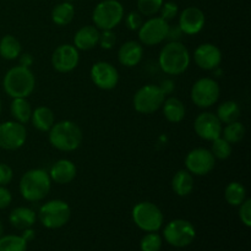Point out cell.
I'll list each match as a JSON object with an SVG mask.
<instances>
[{
  "instance_id": "4",
  "label": "cell",
  "mask_w": 251,
  "mask_h": 251,
  "mask_svg": "<svg viewBox=\"0 0 251 251\" xmlns=\"http://www.w3.org/2000/svg\"><path fill=\"white\" fill-rule=\"evenodd\" d=\"M50 191V176L43 169L26 172L20 180V193L22 198L31 202L41 201Z\"/></svg>"
},
{
  "instance_id": "31",
  "label": "cell",
  "mask_w": 251,
  "mask_h": 251,
  "mask_svg": "<svg viewBox=\"0 0 251 251\" xmlns=\"http://www.w3.org/2000/svg\"><path fill=\"white\" fill-rule=\"evenodd\" d=\"M27 242L19 235L0 237V251H26Z\"/></svg>"
},
{
  "instance_id": "42",
  "label": "cell",
  "mask_w": 251,
  "mask_h": 251,
  "mask_svg": "<svg viewBox=\"0 0 251 251\" xmlns=\"http://www.w3.org/2000/svg\"><path fill=\"white\" fill-rule=\"evenodd\" d=\"M12 201V195L5 186H0V210H4L10 206Z\"/></svg>"
},
{
  "instance_id": "13",
  "label": "cell",
  "mask_w": 251,
  "mask_h": 251,
  "mask_svg": "<svg viewBox=\"0 0 251 251\" xmlns=\"http://www.w3.org/2000/svg\"><path fill=\"white\" fill-rule=\"evenodd\" d=\"M216 158L206 149H195L188 153L185 166L188 172L195 176H206L215 168Z\"/></svg>"
},
{
  "instance_id": "16",
  "label": "cell",
  "mask_w": 251,
  "mask_h": 251,
  "mask_svg": "<svg viewBox=\"0 0 251 251\" xmlns=\"http://www.w3.org/2000/svg\"><path fill=\"white\" fill-rule=\"evenodd\" d=\"M80 55L75 46L63 44L54 50L51 55V65L59 73H70L77 66Z\"/></svg>"
},
{
  "instance_id": "25",
  "label": "cell",
  "mask_w": 251,
  "mask_h": 251,
  "mask_svg": "<svg viewBox=\"0 0 251 251\" xmlns=\"http://www.w3.org/2000/svg\"><path fill=\"white\" fill-rule=\"evenodd\" d=\"M172 188L178 196H188L194 189L193 174L188 171L176 172L172 180Z\"/></svg>"
},
{
  "instance_id": "20",
  "label": "cell",
  "mask_w": 251,
  "mask_h": 251,
  "mask_svg": "<svg viewBox=\"0 0 251 251\" xmlns=\"http://www.w3.org/2000/svg\"><path fill=\"white\" fill-rule=\"evenodd\" d=\"M77 169L76 166L69 159H60L55 162L50 169V180H54L56 184H69L75 179Z\"/></svg>"
},
{
  "instance_id": "41",
  "label": "cell",
  "mask_w": 251,
  "mask_h": 251,
  "mask_svg": "<svg viewBox=\"0 0 251 251\" xmlns=\"http://www.w3.org/2000/svg\"><path fill=\"white\" fill-rule=\"evenodd\" d=\"M183 32H181L180 27L178 25H174V26H169L168 32H167L166 41L168 42H179L183 37Z\"/></svg>"
},
{
  "instance_id": "11",
  "label": "cell",
  "mask_w": 251,
  "mask_h": 251,
  "mask_svg": "<svg viewBox=\"0 0 251 251\" xmlns=\"http://www.w3.org/2000/svg\"><path fill=\"white\" fill-rule=\"evenodd\" d=\"M27 139V130L19 122H5L0 124V149L15 151L24 146Z\"/></svg>"
},
{
  "instance_id": "19",
  "label": "cell",
  "mask_w": 251,
  "mask_h": 251,
  "mask_svg": "<svg viewBox=\"0 0 251 251\" xmlns=\"http://www.w3.org/2000/svg\"><path fill=\"white\" fill-rule=\"evenodd\" d=\"M142 55H144V48L139 42L135 41H129L124 43L118 51L119 63L127 68L136 66L141 61Z\"/></svg>"
},
{
  "instance_id": "35",
  "label": "cell",
  "mask_w": 251,
  "mask_h": 251,
  "mask_svg": "<svg viewBox=\"0 0 251 251\" xmlns=\"http://www.w3.org/2000/svg\"><path fill=\"white\" fill-rule=\"evenodd\" d=\"M163 0H137V7L141 15L153 16L161 10Z\"/></svg>"
},
{
  "instance_id": "47",
  "label": "cell",
  "mask_w": 251,
  "mask_h": 251,
  "mask_svg": "<svg viewBox=\"0 0 251 251\" xmlns=\"http://www.w3.org/2000/svg\"><path fill=\"white\" fill-rule=\"evenodd\" d=\"M1 109H2V105H1V100H0V114H1Z\"/></svg>"
},
{
  "instance_id": "2",
  "label": "cell",
  "mask_w": 251,
  "mask_h": 251,
  "mask_svg": "<svg viewBox=\"0 0 251 251\" xmlns=\"http://www.w3.org/2000/svg\"><path fill=\"white\" fill-rule=\"evenodd\" d=\"M36 78L29 68L14 66L4 76L2 87L11 98H27L33 92Z\"/></svg>"
},
{
  "instance_id": "26",
  "label": "cell",
  "mask_w": 251,
  "mask_h": 251,
  "mask_svg": "<svg viewBox=\"0 0 251 251\" xmlns=\"http://www.w3.org/2000/svg\"><path fill=\"white\" fill-rule=\"evenodd\" d=\"M75 16V7L70 1L58 4L51 11V20L58 26H66L73 21Z\"/></svg>"
},
{
  "instance_id": "21",
  "label": "cell",
  "mask_w": 251,
  "mask_h": 251,
  "mask_svg": "<svg viewBox=\"0 0 251 251\" xmlns=\"http://www.w3.org/2000/svg\"><path fill=\"white\" fill-rule=\"evenodd\" d=\"M100 41V31L95 26H83L78 29L74 37L75 48L80 50H90L95 48Z\"/></svg>"
},
{
  "instance_id": "8",
  "label": "cell",
  "mask_w": 251,
  "mask_h": 251,
  "mask_svg": "<svg viewBox=\"0 0 251 251\" xmlns=\"http://www.w3.org/2000/svg\"><path fill=\"white\" fill-rule=\"evenodd\" d=\"M166 95L159 86L146 85L140 88L134 96V108L141 114H152L163 105Z\"/></svg>"
},
{
  "instance_id": "15",
  "label": "cell",
  "mask_w": 251,
  "mask_h": 251,
  "mask_svg": "<svg viewBox=\"0 0 251 251\" xmlns=\"http://www.w3.org/2000/svg\"><path fill=\"white\" fill-rule=\"evenodd\" d=\"M194 129L199 137L206 141H213L222 135V123L216 114L205 112L198 115L194 123Z\"/></svg>"
},
{
  "instance_id": "48",
  "label": "cell",
  "mask_w": 251,
  "mask_h": 251,
  "mask_svg": "<svg viewBox=\"0 0 251 251\" xmlns=\"http://www.w3.org/2000/svg\"><path fill=\"white\" fill-rule=\"evenodd\" d=\"M65 1H73V0H65Z\"/></svg>"
},
{
  "instance_id": "17",
  "label": "cell",
  "mask_w": 251,
  "mask_h": 251,
  "mask_svg": "<svg viewBox=\"0 0 251 251\" xmlns=\"http://www.w3.org/2000/svg\"><path fill=\"white\" fill-rule=\"evenodd\" d=\"M194 60L203 70H216L222 61V51L215 44H201L195 49Z\"/></svg>"
},
{
  "instance_id": "27",
  "label": "cell",
  "mask_w": 251,
  "mask_h": 251,
  "mask_svg": "<svg viewBox=\"0 0 251 251\" xmlns=\"http://www.w3.org/2000/svg\"><path fill=\"white\" fill-rule=\"evenodd\" d=\"M10 110H11V115L14 117L15 122L26 124L28 120H31L32 108L26 98H14Z\"/></svg>"
},
{
  "instance_id": "45",
  "label": "cell",
  "mask_w": 251,
  "mask_h": 251,
  "mask_svg": "<svg viewBox=\"0 0 251 251\" xmlns=\"http://www.w3.org/2000/svg\"><path fill=\"white\" fill-rule=\"evenodd\" d=\"M21 237L24 238L27 243H28V242H32V240L34 239V237H36V233H34V230L31 229V228H27V229H24V233H22Z\"/></svg>"
},
{
  "instance_id": "39",
  "label": "cell",
  "mask_w": 251,
  "mask_h": 251,
  "mask_svg": "<svg viewBox=\"0 0 251 251\" xmlns=\"http://www.w3.org/2000/svg\"><path fill=\"white\" fill-rule=\"evenodd\" d=\"M239 217L242 222L244 223L247 227L251 226V200L250 199H245L244 202L240 205L239 210Z\"/></svg>"
},
{
  "instance_id": "18",
  "label": "cell",
  "mask_w": 251,
  "mask_h": 251,
  "mask_svg": "<svg viewBox=\"0 0 251 251\" xmlns=\"http://www.w3.org/2000/svg\"><path fill=\"white\" fill-rule=\"evenodd\" d=\"M178 26L184 34H198L205 26V14L199 7H186L179 16Z\"/></svg>"
},
{
  "instance_id": "24",
  "label": "cell",
  "mask_w": 251,
  "mask_h": 251,
  "mask_svg": "<svg viewBox=\"0 0 251 251\" xmlns=\"http://www.w3.org/2000/svg\"><path fill=\"white\" fill-rule=\"evenodd\" d=\"M163 114L171 123H179L185 117L184 103L176 97H169L163 102Z\"/></svg>"
},
{
  "instance_id": "34",
  "label": "cell",
  "mask_w": 251,
  "mask_h": 251,
  "mask_svg": "<svg viewBox=\"0 0 251 251\" xmlns=\"http://www.w3.org/2000/svg\"><path fill=\"white\" fill-rule=\"evenodd\" d=\"M161 247L162 238L156 232H150L149 234L142 238L141 243H140L141 251H159Z\"/></svg>"
},
{
  "instance_id": "12",
  "label": "cell",
  "mask_w": 251,
  "mask_h": 251,
  "mask_svg": "<svg viewBox=\"0 0 251 251\" xmlns=\"http://www.w3.org/2000/svg\"><path fill=\"white\" fill-rule=\"evenodd\" d=\"M168 21L162 17H152L139 28V39L145 46H157L166 41L168 32Z\"/></svg>"
},
{
  "instance_id": "40",
  "label": "cell",
  "mask_w": 251,
  "mask_h": 251,
  "mask_svg": "<svg viewBox=\"0 0 251 251\" xmlns=\"http://www.w3.org/2000/svg\"><path fill=\"white\" fill-rule=\"evenodd\" d=\"M12 176L14 173L11 167L5 163H0V186L7 185L12 180Z\"/></svg>"
},
{
  "instance_id": "10",
  "label": "cell",
  "mask_w": 251,
  "mask_h": 251,
  "mask_svg": "<svg viewBox=\"0 0 251 251\" xmlns=\"http://www.w3.org/2000/svg\"><path fill=\"white\" fill-rule=\"evenodd\" d=\"M220 85L210 77L196 81L191 88V100L199 108L212 107L220 98Z\"/></svg>"
},
{
  "instance_id": "33",
  "label": "cell",
  "mask_w": 251,
  "mask_h": 251,
  "mask_svg": "<svg viewBox=\"0 0 251 251\" xmlns=\"http://www.w3.org/2000/svg\"><path fill=\"white\" fill-rule=\"evenodd\" d=\"M211 153L213 154L215 158L227 159L232 154V145L227 140L223 139V137H217V139L212 141Z\"/></svg>"
},
{
  "instance_id": "7",
  "label": "cell",
  "mask_w": 251,
  "mask_h": 251,
  "mask_svg": "<svg viewBox=\"0 0 251 251\" xmlns=\"http://www.w3.org/2000/svg\"><path fill=\"white\" fill-rule=\"evenodd\" d=\"M71 216L70 206L63 200H51L39 210V221L49 229H58L69 222Z\"/></svg>"
},
{
  "instance_id": "5",
  "label": "cell",
  "mask_w": 251,
  "mask_h": 251,
  "mask_svg": "<svg viewBox=\"0 0 251 251\" xmlns=\"http://www.w3.org/2000/svg\"><path fill=\"white\" fill-rule=\"evenodd\" d=\"M124 7L118 0H103L93 10L92 20L97 28L113 29L122 22Z\"/></svg>"
},
{
  "instance_id": "14",
  "label": "cell",
  "mask_w": 251,
  "mask_h": 251,
  "mask_svg": "<svg viewBox=\"0 0 251 251\" xmlns=\"http://www.w3.org/2000/svg\"><path fill=\"white\" fill-rule=\"evenodd\" d=\"M91 78L98 88L109 91L117 87L118 81H119V74L112 64L105 63V61H98V63L93 64L92 69H91Z\"/></svg>"
},
{
  "instance_id": "9",
  "label": "cell",
  "mask_w": 251,
  "mask_h": 251,
  "mask_svg": "<svg viewBox=\"0 0 251 251\" xmlns=\"http://www.w3.org/2000/svg\"><path fill=\"white\" fill-rule=\"evenodd\" d=\"M167 243L176 248H185L194 242L196 232L194 226L185 220H174L163 230Z\"/></svg>"
},
{
  "instance_id": "23",
  "label": "cell",
  "mask_w": 251,
  "mask_h": 251,
  "mask_svg": "<svg viewBox=\"0 0 251 251\" xmlns=\"http://www.w3.org/2000/svg\"><path fill=\"white\" fill-rule=\"evenodd\" d=\"M31 120L33 126L39 131H49L54 125V113L48 107H38L32 112Z\"/></svg>"
},
{
  "instance_id": "44",
  "label": "cell",
  "mask_w": 251,
  "mask_h": 251,
  "mask_svg": "<svg viewBox=\"0 0 251 251\" xmlns=\"http://www.w3.org/2000/svg\"><path fill=\"white\" fill-rule=\"evenodd\" d=\"M32 64H33V58H32L31 54L28 53L22 54L21 58H20V65L25 66V68H29Z\"/></svg>"
},
{
  "instance_id": "46",
  "label": "cell",
  "mask_w": 251,
  "mask_h": 251,
  "mask_svg": "<svg viewBox=\"0 0 251 251\" xmlns=\"http://www.w3.org/2000/svg\"><path fill=\"white\" fill-rule=\"evenodd\" d=\"M2 230H4V228H2V223H1V221H0V237L2 235Z\"/></svg>"
},
{
  "instance_id": "29",
  "label": "cell",
  "mask_w": 251,
  "mask_h": 251,
  "mask_svg": "<svg viewBox=\"0 0 251 251\" xmlns=\"http://www.w3.org/2000/svg\"><path fill=\"white\" fill-rule=\"evenodd\" d=\"M240 117V108L237 102L234 100H226L218 107L217 118L221 123L230 124L233 122H237Z\"/></svg>"
},
{
  "instance_id": "22",
  "label": "cell",
  "mask_w": 251,
  "mask_h": 251,
  "mask_svg": "<svg viewBox=\"0 0 251 251\" xmlns=\"http://www.w3.org/2000/svg\"><path fill=\"white\" fill-rule=\"evenodd\" d=\"M9 221L14 228L19 230L31 228L36 223V213L28 207H17L11 211Z\"/></svg>"
},
{
  "instance_id": "36",
  "label": "cell",
  "mask_w": 251,
  "mask_h": 251,
  "mask_svg": "<svg viewBox=\"0 0 251 251\" xmlns=\"http://www.w3.org/2000/svg\"><path fill=\"white\" fill-rule=\"evenodd\" d=\"M159 11H161L162 19L166 20V21H171V20H173L174 17H176V15H178L179 12V7L176 2L167 1V2H163V5H162Z\"/></svg>"
},
{
  "instance_id": "32",
  "label": "cell",
  "mask_w": 251,
  "mask_h": 251,
  "mask_svg": "<svg viewBox=\"0 0 251 251\" xmlns=\"http://www.w3.org/2000/svg\"><path fill=\"white\" fill-rule=\"evenodd\" d=\"M245 136V126L240 122H233L227 124L223 130V139L227 140L229 144H237L242 141Z\"/></svg>"
},
{
  "instance_id": "3",
  "label": "cell",
  "mask_w": 251,
  "mask_h": 251,
  "mask_svg": "<svg viewBox=\"0 0 251 251\" xmlns=\"http://www.w3.org/2000/svg\"><path fill=\"white\" fill-rule=\"evenodd\" d=\"M49 142L59 151H75L82 142V131L76 123L63 120L54 124L49 130Z\"/></svg>"
},
{
  "instance_id": "30",
  "label": "cell",
  "mask_w": 251,
  "mask_h": 251,
  "mask_svg": "<svg viewBox=\"0 0 251 251\" xmlns=\"http://www.w3.org/2000/svg\"><path fill=\"white\" fill-rule=\"evenodd\" d=\"M225 198L230 206H240L247 199V190L240 183L232 181L226 188Z\"/></svg>"
},
{
  "instance_id": "28",
  "label": "cell",
  "mask_w": 251,
  "mask_h": 251,
  "mask_svg": "<svg viewBox=\"0 0 251 251\" xmlns=\"http://www.w3.org/2000/svg\"><path fill=\"white\" fill-rule=\"evenodd\" d=\"M21 54V44L11 34H6L0 41V56L6 60H14Z\"/></svg>"
},
{
  "instance_id": "6",
  "label": "cell",
  "mask_w": 251,
  "mask_h": 251,
  "mask_svg": "<svg viewBox=\"0 0 251 251\" xmlns=\"http://www.w3.org/2000/svg\"><path fill=\"white\" fill-rule=\"evenodd\" d=\"M132 220L140 229L145 232H157L163 225V213L154 203L144 201L132 210Z\"/></svg>"
},
{
  "instance_id": "43",
  "label": "cell",
  "mask_w": 251,
  "mask_h": 251,
  "mask_svg": "<svg viewBox=\"0 0 251 251\" xmlns=\"http://www.w3.org/2000/svg\"><path fill=\"white\" fill-rule=\"evenodd\" d=\"M159 88H161L164 95H171L174 91V82L172 80H164L159 86Z\"/></svg>"
},
{
  "instance_id": "37",
  "label": "cell",
  "mask_w": 251,
  "mask_h": 251,
  "mask_svg": "<svg viewBox=\"0 0 251 251\" xmlns=\"http://www.w3.org/2000/svg\"><path fill=\"white\" fill-rule=\"evenodd\" d=\"M115 42H117V37L112 29H104L102 33H100V46L103 49H112L114 47Z\"/></svg>"
},
{
  "instance_id": "1",
  "label": "cell",
  "mask_w": 251,
  "mask_h": 251,
  "mask_svg": "<svg viewBox=\"0 0 251 251\" xmlns=\"http://www.w3.org/2000/svg\"><path fill=\"white\" fill-rule=\"evenodd\" d=\"M159 66L168 75H180L190 65V53L180 42H168L159 53Z\"/></svg>"
},
{
  "instance_id": "38",
  "label": "cell",
  "mask_w": 251,
  "mask_h": 251,
  "mask_svg": "<svg viewBox=\"0 0 251 251\" xmlns=\"http://www.w3.org/2000/svg\"><path fill=\"white\" fill-rule=\"evenodd\" d=\"M125 24L130 31H139L140 27L142 26V15L140 12L131 11L125 19Z\"/></svg>"
}]
</instances>
